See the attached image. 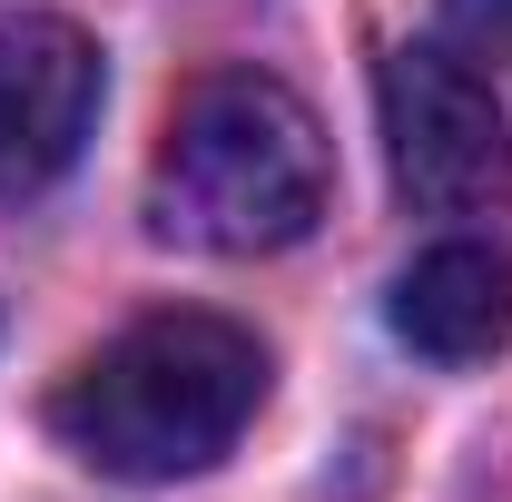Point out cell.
I'll list each match as a JSON object with an SVG mask.
<instances>
[{
  "mask_svg": "<svg viewBox=\"0 0 512 502\" xmlns=\"http://www.w3.org/2000/svg\"><path fill=\"white\" fill-rule=\"evenodd\" d=\"M89 119H99V40L50 10L0 20V197H40L50 178H69Z\"/></svg>",
  "mask_w": 512,
  "mask_h": 502,
  "instance_id": "obj_4",
  "label": "cell"
},
{
  "mask_svg": "<svg viewBox=\"0 0 512 502\" xmlns=\"http://www.w3.org/2000/svg\"><path fill=\"white\" fill-rule=\"evenodd\" d=\"M335 158L316 109L266 69H197L148 158V217L197 256H276L325 217Z\"/></svg>",
  "mask_w": 512,
  "mask_h": 502,
  "instance_id": "obj_2",
  "label": "cell"
},
{
  "mask_svg": "<svg viewBox=\"0 0 512 502\" xmlns=\"http://www.w3.org/2000/svg\"><path fill=\"white\" fill-rule=\"evenodd\" d=\"M256 404H266V345L207 306H168L69 365V384L50 394V434L89 473L188 483L237 453Z\"/></svg>",
  "mask_w": 512,
  "mask_h": 502,
  "instance_id": "obj_1",
  "label": "cell"
},
{
  "mask_svg": "<svg viewBox=\"0 0 512 502\" xmlns=\"http://www.w3.org/2000/svg\"><path fill=\"white\" fill-rule=\"evenodd\" d=\"M394 188L434 217H512V119L444 50H394L375 79Z\"/></svg>",
  "mask_w": 512,
  "mask_h": 502,
  "instance_id": "obj_3",
  "label": "cell"
},
{
  "mask_svg": "<svg viewBox=\"0 0 512 502\" xmlns=\"http://www.w3.org/2000/svg\"><path fill=\"white\" fill-rule=\"evenodd\" d=\"M394 335L434 365H483L512 345V256L483 237H444L394 276Z\"/></svg>",
  "mask_w": 512,
  "mask_h": 502,
  "instance_id": "obj_5",
  "label": "cell"
},
{
  "mask_svg": "<svg viewBox=\"0 0 512 502\" xmlns=\"http://www.w3.org/2000/svg\"><path fill=\"white\" fill-rule=\"evenodd\" d=\"M444 30L473 60H512V0H444Z\"/></svg>",
  "mask_w": 512,
  "mask_h": 502,
  "instance_id": "obj_6",
  "label": "cell"
}]
</instances>
